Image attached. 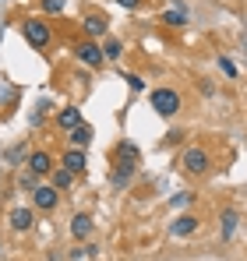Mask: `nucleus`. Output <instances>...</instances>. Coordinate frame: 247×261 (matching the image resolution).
<instances>
[{
    "instance_id": "nucleus-1",
    "label": "nucleus",
    "mask_w": 247,
    "mask_h": 261,
    "mask_svg": "<svg viewBox=\"0 0 247 261\" xmlns=\"http://www.w3.org/2000/svg\"><path fill=\"white\" fill-rule=\"evenodd\" d=\"M149 102H152V110L159 113V117H177L180 113V92H173V88H152V95H149Z\"/></svg>"
},
{
    "instance_id": "nucleus-16",
    "label": "nucleus",
    "mask_w": 247,
    "mask_h": 261,
    "mask_svg": "<svg viewBox=\"0 0 247 261\" xmlns=\"http://www.w3.org/2000/svg\"><path fill=\"white\" fill-rule=\"evenodd\" d=\"M53 187H57V191H71V187H75V173H71L67 166L53 170Z\"/></svg>"
},
{
    "instance_id": "nucleus-8",
    "label": "nucleus",
    "mask_w": 247,
    "mask_h": 261,
    "mask_svg": "<svg viewBox=\"0 0 247 261\" xmlns=\"http://www.w3.org/2000/svg\"><path fill=\"white\" fill-rule=\"evenodd\" d=\"M198 226H202V222H198L194 216H177L173 222H169V233H173V237H194Z\"/></svg>"
},
{
    "instance_id": "nucleus-25",
    "label": "nucleus",
    "mask_w": 247,
    "mask_h": 261,
    "mask_svg": "<svg viewBox=\"0 0 247 261\" xmlns=\"http://www.w3.org/2000/svg\"><path fill=\"white\" fill-rule=\"evenodd\" d=\"M117 4H120V7H127V11H134V7H138L141 0H117Z\"/></svg>"
},
{
    "instance_id": "nucleus-24",
    "label": "nucleus",
    "mask_w": 247,
    "mask_h": 261,
    "mask_svg": "<svg viewBox=\"0 0 247 261\" xmlns=\"http://www.w3.org/2000/svg\"><path fill=\"white\" fill-rule=\"evenodd\" d=\"M21 155H25V145H18V148H11V152H7V159H11V163H18Z\"/></svg>"
},
{
    "instance_id": "nucleus-7",
    "label": "nucleus",
    "mask_w": 247,
    "mask_h": 261,
    "mask_svg": "<svg viewBox=\"0 0 247 261\" xmlns=\"http://www.w3.org/2000/svg\"><path fill=\"white\" fill-rule=\"evenodd\" d=\"M134 166H138V163H131V159H120V163L113 166V173H110L113 187H131V180H134Z\"/></svg>"
},
{
    "instance_id": "nucleus-18",
    "label": "nucleus",
    "mask_w": 247,
    "mask_h": 261,
    "mask_svg": "<svg viewBox=\"0 0 247 261\" xmlns=\"http://www.w3.org/2000/svg\"><path fill=\"white\" fill-rule=\"evenodd\" d=\"M120 53H124V43H120V39H106V43H103V57H106V60H117Z\"/></svg>"
},
{
    "instance_id": "nucleus-17",
    "label": "nucleus",
    "mask_w": 247,
    "mask_h": 261,
    "mask_svg": "<svg viewBox=\"0 0 247 261\" xmlns=\"http://www.w3.org/2000/svg\"><path fill=\"white\" fill-rule=\"evenodd\" d=\"M163 21H166V25H180V29L187 25V11L180 7V0H177V7H173V11H166V14H163Z\"/></svg>"
},
{
    "instance_id": "nucleus-9",
    "label": "nucleus",
    "mask_w": 247,
    "mask_h": 261,
    "mask_svg": "<svg viewBox=\"0 0 247 261\" xmlns=\"http://www.w3.org/2000/svg\"><path fill=\"white\" fill-rule=\"evenodd\" d=\"M11 229L14 233H29L32 229V222H36V216H32V208H11Z\"/></svg>"
},
{
    "instance_id": "nucleus-2",
    "label": "nucleus",
    "mask_w": 247,
    "mask_h": 261,
    "mask_svg": "<svg viewBox=\"0 0 247 261\" xmlns=\"http://www.w3.org/2000/svg\"><path fill=\"white\" fill-rule=\"evenodd\" d=\"M21 32H25V39L36 46V49H50V43H53V29L46 21H39V18H29L21 25Z\"/></svg>"
},
{
    "instance_id": "nucleus-22",
    "label": "nucleus",
    "mask_w": 247,
    "mask_h": 261,
    "mask_svg": "<svg viewBox=\"0 0 247 261\" xmlns=\"http://www.w3.org/2000/svg\"><path fill=\"white\" fill-rule=\"evenodd\" d=\"M42 11L46 14H60L64 11V0H42Z\"/></svg>"
},
{
    "instance_id": "nucleus-19",
    "label": "nucleus",
    "mask_w": 247,
    "mask_h": 261,
    "mask_svg": "<svg viewBox=\"0 0 247 261\" xmlns=\"http://www.w3.org/2000/svg\"><path fill=\"white\" fill-rule=\"evenodd\" d=\"M117 155H120V159H131V163H138V159H141V152H138V148H134L131 141H124V145H120V152H117Z\"/></svg>"
},
{
    "instance_id": "nucleus-21",
    "label": "nucleus",
    "mask_w": 247,
    "mask_h": 261,
    "mask_svg": "<svg viewBox=\"0 0 247 261\" xmlns=\"http://www.w3.org/2000/svg\"><path fill=\"white\" fill-rule=\"evenodd\" d=\"M219 67H223V74H230V78H237V64H233L230 57H219Z\"/></svg>"
},
{
    "instance_id": "nucleus-4",
    "label": "nucleus",
    "mask_w": 247,
    "mask_h": 261,
    "mask_svg": "<svg viewBox=\"0 0 247 261\" xmlns=\"http://www.w3.org/2000/svg\"><path fill=\"white\" fill-rule=\"evenodd\" d=\"M75 53H78V60H82L85 67H95V71H99V67L106 64L103 46H95V43H78V49H75Z\"/></svg>"
},
{
    "instance_id": "nucleus-6",
    "label": "nucleus",
    "mask_w": 247,
    "mask_h": 261,
    "mask_svg": "<svg viewBox=\"0 0 247 261\" xmlns=\"http://www.w3.org/2000/svg\"><path fill=\"white\" fill-rule=\"evenodd\" d=\"M25 170H29L32 176L53 173V159H50V152H32V155H29V163H25Z\"/></svg>"
},
{
    "instance_id": "nucleus-5",
    "label": "nucleus",
    "mask_w": 247,
    "mask_h": 261,
    "mask_svg": "<svg viewBox=\"0 0 247 261\" xmlns=\"http://www.w3.org/2000/svg\"><path fill=\"white\" fill-rule=\"evenodd\" d=\"M32 201H36L39 212H53L57 201H60V191H57L53 184H50V187H36V191H32Z\"/></svg>"
},
{
    "instance_id": "nucleus-10",
    "label": "nucleus",
    "mask_w": 247,
    "mask_h": 261,
    "mask_svg": "<svg viewBox=\"0 0 247 261\" xmlns=\"http://www.w3.org/2000/svg\"><path fill=\"white\" fill-rule=\"evenodd\" d=\"M71 237L75 240H88L92 237V216L88 212H78V216L71 219Z\"/></svg>"
},
{
    "instance_id": "nucleus-13",
    "label": "nucleus",
    "mask_w": 247,
    "mask_h": 261,
    "mask_svg": "<svg viewBox=\"0 0 247 261\" xmlns=\"http://www.w3.org/2000/svg\"><path fill=\"white\" fill-rule=\"evenodd\" d=\"M82 29H85V36H92V39L95 36H106V18L103 14H88L82 21Z\"/></svg>"
},
{
    "instance_id": "nucleus-11",
    "label": "nucleus",
    "mask_w": 247,
    "mask_h": 261,
    "mask_svg": "<svg viewBox=\"0 0 247 261\" xmlns=\"http://www.w3.org/2000/svg\"><path fill=\"white\" fill-rule=\"evenodd\" d=\"M57 124H60L64 130H71V127H78V124H85V120H82V110H78V106H64V110L57 113Z\"/></svg>"
},
{
    "instance_id": "nucleus-20",
    "label": "nucleus",
    "mask_w": 247,
    "mask_h": 261,
    "mask_svg": "<svg viewBox=\"0 0 247 261\" xmlns=\"http://www.w3.org/2000/svg\"><path fill=\"white\" fill-rule=\"evenodd\" d=\"M191 201H194V194H191V191H180V194H173L169 205H173V208H184V205H191Z\"/></svg>"
},
{
    "instance_id": "nucleus-3",
    "label": "nucleus",
    "mask_w": 247,
    "mask_h": 261,
    "mask_svg": "<svg viewBox=\"0 0 247 261\" xmlns=\"http://www.w3.org/2000/svg\"><path fill=\"white\" fill-rule=\"evenodd\" d=\"M180 166H184V173H191V176L208 173V152L205 148H187L184 159H180Z\"/></svg>"
},
{
    "instance_id": "nucleus-14",
    "label": "nucleus",
    "mask_w": 247,
    "mask_h": 261,
    "mask_svg": "<svg viewBox=\"0 0 247 261\" xmlns=\"http://www.w3.org/2000/svg\"><path fill=\"white\" fill-rule=\"evenodd\" d=\"M67 141H71L75 148H85V145L92 141V127H88V124H78V127H71V130H67Z\"/></svg>"
},
{
    "instance_id": "nucleus-12",
    "label": "nucleus",
    "mask_w": 247,
    "mask_h": 261,
    "mask_svg": "<svg viewBox=\"0 0 247 261\" xmlns=\"http://www.w3.org/2000/svg\"><path fill=\"white\" fill-rule=\"evenodd\" d=\"M64 166H67V170H71L75 176H78V173H85V152L71 145V148L64 152Z\"/></svg>"
},
{
    "instance_id": "nucleus-15",
    "label": "nucleus",
    "mask_w": 247,
    "mask_h": 261,
    "mask_svg": "<svg viewBox=\"0 0 247 261\" xmlns=\"http://www.w3.org/2000/svg\"><path fill=\"white\" fill-rule=\"evenodd\" d=\"M237 222H240V216H237L233 208H223V240H233V233H237Z\"/></svg>"
},
{
    "instance_id": "nucleus-23",
    "label": "nucleus",
    "mask_w": 247,
    "mask_h": 261,
    "mask_svg": "<svg viewBox=\"0 0 247 261\" xmlns=\"http://www.w3.org/2000/svg\"><path fill=\"white\" fill-rule=\"evenodd\" d=\"M127 88H131V92H145V82H141L138 74H127Z\"/></svg>"
}]
</instances>
